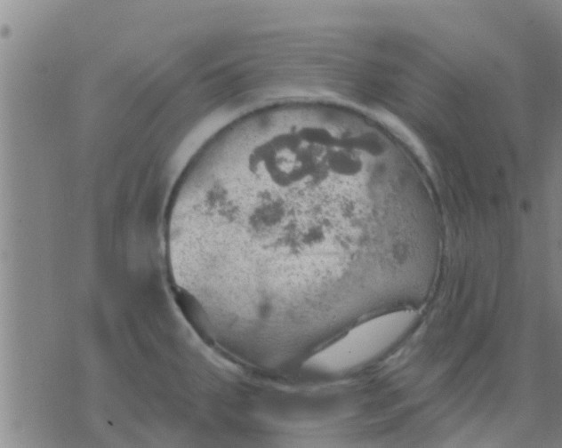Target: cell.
I'll return each instance as SVG.
<instances>
[{
  "label": "cell",
  "mask_w": 562,
  "mask_h": 448,
  "mask_svg": "<svg viewBox=\"0 0 562 448\" xmlns=\"http://www.w3.org/2000/svg\"><path fill=\"white\" fill-rule=\"evenodd\" d=\"M368 187L350 150L321 130L273 122L212 139L165 217L169 260L209 315L270 329L320 322L345 243L337 215Z\"/></svg>",
  "instance_id": "cell-1"
}]
</instances>
